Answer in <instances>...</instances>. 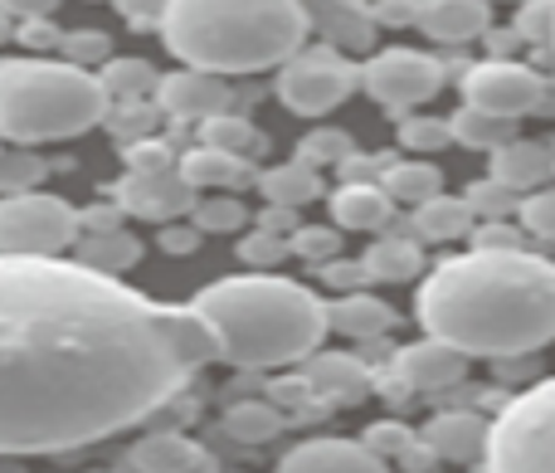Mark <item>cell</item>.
<instances>
[{"instance_id":"cell-1","label":"cell","mask_w":555,"mask_h":473,"mask_svg":"<svg viewBox=\"0 0 555 473\" xmlns=\"http://www.w3.org/2000/svg\"><path fill=\"white\" fill-rule=\"evenodd\" d=\"M215 361L191 303L74 259L0 254V455H68L152 420Z\"/></svg>"},{"instance_id":"cell-2","label":"cell","mask_w":555,"mask_h":473,"mask_svg":"<svg viewBox=\"0 0 555 473\" xmlns=\"http://www.w3.org/2000/svg\"><path fill=\"white\" fill-rule=\"evenodd\" d=\"M414 318L459 357H531L555 342V264L541 254H453L420 283Z\"/></svg>"},{"instance_id":"cell-3","label":"cell","mask_w":555,"mask_h":473,"mask_svg":"<svg viewBox=\"0 0 555 473\" xmlns=\"http://www.w3.org/2000/svg\"><path fill=\"white\" fill-rule=\"evenodd\" d=\"M191 312L215 337V357L240 371L302 367L332 332V308L307 283L278 273H234L191 298Z\"/></svg>"},{"instance_id":"cell-4","label":"cell","mask_w":555,"mask_h":473,"mask_svg":"<svg viewBox=\"0 0 555 473\" xmlns=\"http://www.w3.org/2000/svg\"><path fill=\"white\" fill-rule=\"evenodd\" d=\"M302 0H166L162 39L201 74H263L307 49Z\"/></svg>"},{"instance_id":"cell-5","label":"cell","mask_w":555,"mask_h":473,"mask_svg":"<svg viewBox=\"0 0 555 473\" xmlns=\"http://www.w3.org/2000/svg\"><path fill=\"white\" fill-rule=\"evenodd\" d=\"M98 74L54 59H0V137L15 146L68 142L107 117Z\"/></svg>"},{"instance_id":"cell-6","label":"cell","mask_w":555,"mask_h":473,"mask_svg":"<svg viewBox=\"0 0 555 473\" xmlns=\"http://www.w3.org/2000/svg\"><path fill=\"white\" fill-rule=\"evenodd\" d=\"M488 473H555V376L502 400L488 420Z\"/></svg>"},{"instance_id":"cell-7","label":"cell","mask_w":555,"mask_h":473,"mask_svg":"<svg viewBox=\"0 0 555 473\" xmlns=\"http://www.w3.org/2000/svg\"><path fill=\"white\" fill-rule=\"evenodd\" d=\"M78 240V210L49 191L0 195V254L10 259H59Z\"/></svg>"},{"instance_id":"cell-8","label":"cell","mask_w":555,"mask_h":473,"mask_svg":"<svg viewBox=\"0 0 555 473\" xmlns=\"http://www.w3.org/2000/svg\"><path fill=\"white\" fill-rule=\"evenodd\" d=\"M361 88V64H351L336 49H302L278 68V103L297 117H326L332 107H341L346 98Z\"/></svg>"},{"instance_id":"cell-9","label":"cell","mask_w":555,"mask_h":473,"mask_svg":"<svg viewBox=\"0 0 555 473\" xmlns=\"http://www.w3.org/2000/svg\"><path fill=\"white\" fill-rule=\"evenodd\" d=\"M459 88H463V107L502 117V123H517V117L537 113L546 103V78L537 68L517 64V59H482V64L463 68Z\"/></svg>"},{"instance_id":"cell-10","label":"cell","mask_w":555,"mask_h":473,"mask_svg":"<svg viewBox=\"0 0 555 473\" xmlns=\"http://www.w3.org/2000/svg\"><path fill=\"white\" fill-rule=\"evenodd\" d=\"M361 88L380 107L410 113L443 88V64L424 49H380L371 64H361Z\"/></svg>"},{"instance_id":"cell-11","label":"cell","mask_w":555,"mask_h":473,"mask_svg":"<svg viewBox=\"0 0 555 473\" xmlns=\"http://www.w3.org/2000/svg\"><path fill=\"white\" fill-rule=\"evenodd\" d=\"M468 376V357H459L453 347L424 337L414 347L390 351V391L395 400L404 396H429V391H449Z\"/></svg>"},{"instance_id":"cell-12","label":"cell","mask_w":555,"mask_h":473,"mask_svg":"<svg viewBox=\"0 0 555 473\" xmlns=\"http://www.w3.org/2000/svg\"><path fill=\"white\" fill-rule=\"evenodd\" d=\"M113 201H117V210L137 215V220L171 225V220H181V215H191L195 191L181 181V171H152V176L127 171L122 181L113 186Z\"/></svg>"},{"instance_id":"cell-13","label":"cell","mask_w":555,"mask_h":473,"mask_svg":"<svg viewBox=\"0 0 555 473\" xmlns=\"http://www.w3.org/2000/svg\"><path fill=\"white\" fill-rule=\"evenodd\" d=\"M113 473H220V464L210 449L195 445L181 430H152L117 459Z\"/></svg>"},{"instance_id":"cell-14","label":"cell","mask_w":555,"mask_h":473,"mask_svg":"<svg viewBox=\"0 0 555 473\" xmlns=\"http://www.w3.org/2000/svg\"><path fill=\"white\" fill-rule=\"evenodd\" d=\"M156 107L181 123H210V117L230 113V84L220 74H201V68H176L156 84Z\"/></svg>"},{"instance_id":"cell-15","label":"cell","mask_w":555,"mask_h":473,"mask_svg":"<svg viewBox=\"0 0 555 473\" xmlns=\"http://www.w3.org/2000/svg\"><path fill=\"white\" fill-rule=\"evenodd\" d=\"M278 473H390L385 459H375L361 439H302L278 459Z\"/></svg>"},{"instance_id":"cell-16","label":"cell","mask_w":555,"mask_h":473,"mask_svg":"<svg viewBox=\"0 0 555 473\" xmlns=\"http://www.w3.org/2000/svg\"><path fill=\"white\" fill-rule=\"evenodd\" d=\"M420 445L439 464H473V459L488 455V420L478 410H439L420 430Z\"/></svg>"},{"instance_id":"cell-17","label":"cell","mask_w":555,"mask_h":473,"mask_svg":"<svg viewBox=\"0 0 555 473\" xmlns=\"http://www.w3.org/2000/svg\"><path fill=\"white\" fill-rule=\"evenodd\" d=\"M302 381L322 406H356V400L371 396V371L351 351H312L302 361Z\"/></svg>"},{"instance_id":"cell-18","label":"cell","mask_w":555,"mask_h":473,"mask_svg":"<svg viewBox=\"0 0 555 473\" xmlns=\"http://www.w3.org/2000/svg\"><path fill=\"white\" fill-rule=\"evenodd\" d=\"M365 273L371 283H404V279H420L424 273V244L414 234L410 220H390L361 254Z\"/></svg>"},{"instance_id":"cell-19","label":"cell","mask_w":555,"mask_h":473,"mask_svg":"<svg viewBox=\"0 0 555 473\" xmlns=\"http://www.w3.org/2000/svg\"><path fill=\"white\" fill-rule=\"evenodd\" d=\"M414 29L443 44H463V39H482L492 29L488 0H420L414 5Z\"/></svg>"},{"instance_id":"cell-20","label":"cell","mask_w":555,"mask_h":473,"mask_svg":"<svg viewBox=\"0 0 555 473\" xmlns=\"http://www.w3.org/2000/svg\"><path fill=\"white\" fill-rule=\"evenodd\" d=\"M488 176L492 181H502L507 191L531 195L555 176V152H551V142H541V137H512L507 146L492 152V171Z\"/></svg>"},{"instance_id":"cell-21","label":"cell","mask_w":555,"mask_h":473,"mask_svg":"<svg viewBox=\"0 0 555 473\" xmlns=\"http://www.w3.org/2000/svg\"><path fill=\"white\" fill-rule=\"evenodd\" d=\"M176 171H181V181L191 186L195 195H210V191H234L240 195L244 186L259 181L254 162L230 156V152H215V146H195V152H185L181 162H176Z\"/></svg>"},{"instance_id":"cell-22","label":"cell","mask_w":555,"mask_h":473,"mask_svg":"<svg viewBox=\"0 0 555 473\" xmlns=\"http://www.w3.org/2000/svg\"><path fill=\"white\" fill-rule=\"evenodd\" d=\"M74 264L103 273V279H122L127 269L142 264V240L132 230H122V225H113V230H83L74 240Z\"/></svg>"},{"instance_id":"cell-23","label":"cell","mask_w":555,"mask_h":473,"mask_svg":"<svg viewBox=\"0 0 555 473\" xmlns=\"http://www.w3.org/2000/svg\"><path fill=\"white\" fill-rule=\"evenodd\" d=\"M390 220H395V201L380 191V181L336 186V191H332V225H336V230L380 234Z\"/></svg>"},{"instance_id":"cell-24","label":"cell","mask_w":555,"mask_h":473,"mask_svg":"<svg viewBox=\"0 0 555 473\" xmlns=\"http://www.w3.org/2000/svg\"><path fill=\"white\" fill-rule=\"evenodd\" d=\"M395 328V308L385 298H371V293H346V298L332 303V332L351 342H375Z\"/></svg>"},{"instance_id":"cell-25","label":"cell","mask_w":555,"mask_h":473,"mask_svg":"<svg viewBox=\"0 0 555 473\" xmlns=\"http://www.w3.org/2000/svg\"><path fill=\"white\" fill-rule=\"evenodd\" d=\"M410 225L420 234V244H449L473 230V210L463 205V195H434V201L414 205Z\"/></svg>"},{"instance_id":"cell-26","label":"cell","mask_w":555,"mask_h":473,"mask_svg":"<svg viewBox=\"0 0 555 473\" xmlns=\"http://www.w3.org/2000/svg\"><path fill=\"white\" fill-rule=\"evenodd\" d=\"M380 191L395 201V210L400 205H424V201H434V195H443V171L439 166H429V162H395L390 156V166L380 171Z\"/></svg>"},{"instance_id":"cell-27","label":"cell","mask_w":555,"mask_h":473,"mask_svg":"<svg viewBox=\"0 0 555 473\" xmlns=\"http://www.w3.org/2000/svg\"><path fill=\"white\" fill-rule=\"evenodd\" d=\"M263 191V201L269 205H287V210H297V205L317 201L322 195V171H312L307 162H278L269 171H259V181H254Z\"/></svg>"},{"instance_id":"cell-28","label":"cell","mask_w":555,"mask_h":473,"mask_svg":"<svg viewBox=\"0 0 555 473\" xmlns=\"http://www.w3.org/2000/svg\"><path fill=\"white\" fill-rule=\"evenodd\" d=\"M98 84H103L107 103H152L162 74H156L146 59H107V64L98 68Z\"/></svg>"},{"instance_id":"cell-29","label":"cell","mask_w":555,"mask_h":473,"mask_svg":"<svg viewBox=\"0 0 555 473\" xmlns=\"http://www.w3.org/2000/svg\"><path fill=\"white\" fill-rule=\"evenodd\" d=\"M201 146H215V152H230V156L254 162V156L269 152V137H263L249 117L220 113V117H210V123H201Z\"/></svg>"},{"instance_id":"cell-30","label":"cell","mask_w":555,"mask_h":473,"mask_svg":"<svg viewBox=\"0 0 555 473\" xmlns=\"http://www.w3.org/2000/svg\"><path fill=\"white\" fill-rule=\"evenodd\" d=\"M287 416L273 400H240V406L224 410V435L240 439V445H269L273 435H283Z\"/></svg>"},{"instance_id":"cell-31","label":"cell","mask_w":555,"mask_h":473,"mask_svg":"<svg viewBox=\"0 0 555 473\" xmlns=\"http://www.w3.org/2000/svg\"><path fill=\"white\" fill-rule=\"evenodd\" d=\"M322 35L341 49H365L375 35V20L361 0H326L322 10Z\"/></svg>"},{"instance_id":"cell-32","label":"cell","mask_w":555,"mask_h":473,"mask_svg":"<svg viewBox=\"0 0 555 473\" xmlns=\"http://www.w3.org/2000/svg\"><path fill=\"white\" fill-rule=\"evenodd\" d=\"M449 132L459 146H468V152H498V146H507L512 137H517V127L502 123V117H488V113H473V107H459V113L449 117Z\"/></svg>"},{"instance_id":"cell-33","label":"cell","mask_w":555,"mask_h":473,"mask_svg":"<svg viewBox=\"0 0 555 473\" xmlns=\"http://www.w3.org/2000/svg\"><path fill=\"white\" fill-rule=\"evenodd\" d=\"M191 225H195L201 234H234V230H244V225H249V205H244L234 191L195 195Z\"/></svg>"},{"instance_id":"cell-34","label":"cell","mask_w":555,"mask_h":473,"mask_svg":"<svg viewBox=\"0 0 555 473\" xmlns=\"http://www.w3.org/2000/svg\"><path fill=\"white\" fill-rule=\"evenodd\" d=\"M463 205L473 210V225L478 220H512V215L521 210V195L488 176V181H473L468 191H463Z\"/></svg>"},{"instance_id":"cell-35","label":"cell","mask_w":555,"mask_h":473,"mask_svg":"<svg viewBox=\"0 0 555 473\" xmlns=\"http://www.w3.org/2000/svg\"><path fill=\"white\" fill-rule=\"evenodd\" d=\"M453 142L449 132V117H434V113H414V117H400V146L414 156H434Z\"/></svg>"},{"instance_id":"cell-36","label":"cell","mask_w":555,"mask_h":473,"mask_svg":"<svg viewBox=\"0 0 555 473\" xmlns=\"http://www.w3.org/2000/svg\"><path fill=\"white\" fill-rule=\"evenodd\" d=\"M468 234H473V250L482 254H537V240L512 220H478Z\"/></svg>"},{"instance_id":"cell-37","label":"cell","mask_w":555,"mask_h":473,"mask_svg":"<svg viewBox=\"0 0 555 473\" xmlns=\"http://www.w3.org/2000/svg\"><path fill=\"white\" fill-rule=\"evenodd\" d=\"M156 117H162V107L156 103H117V107H107L103 123L113 127L117 142L132 146V142H146V137L156 132Z\"/></svg>"},{"instance_id":"cell-38","label":"cell","mask_w":555,"mask_h":473,"mask_svg":"<svg viewBox=\"0 0 555 473\" xmlns=\"http://www.w3.org/2000/svg\"><path fill=\"white\" fill-rule=\"evenodd\" d=\"M351 152H356V142L346 132H336V127H317V132L302 137V146H297V162H307L312 171H322V166H341Z\"/></svg>"},{"instance_id":"cell-39","label":"cell","mask_w":555,"mask_h":473,"mask_svg":"<svg viewBox=\"0 0 555 473\" xmlns=\"http://www.w3.org/2000/svg\"><path fill=\"white\" fill-rule=\"evenodd\" d=\"M59 49H64V64L88 68V74H93V64L103 68L107 59H113V39H107L103 29H68V35L59 39Z\"/></svg>"},{"instance_id":"cell-40","label":"cell","mask_w":555,"mask_h":473,"mask_svg":"<svg viewBox=\"0 0 555 473\" xmlns=\"http://www.w3.org/2000/svg\"><path fill=\"white\" fill-rule=\"evenodd\" d=\"M287 250L307 264H326L341 254V230H336V225H297V230L287 234Z\"/></svg>"},{"instance_id":"cell-41","label":"cell","mask_w":555,"mask_h":473,"mask_svg":"<svg viewBox=\"0 0 555 473\" xmlns=\"http://www.w3.org/2000/svg\"><path fill=\"white\" fill-rule=\"evenodd\" d=\"M521 44H541L551 49L555 44V0H521L517 5V20H512Z\"/></svg>"},{"instance_id":"cell-42","label":"cell","mask_w":555,"mask_h":473,"mask_svg":"<svg viewBox=\"0 0 555 473\" xmlns=\"http://www.w3.org/2000/svg\"><path fill=\"white\" fill-rule=\"evenodd\" d=\"M287 254H293V250H287V234L259 230V225H254V230L240 240V259L249 264V273H273V264H283Z\"/></svg>"},{"instance_id":"cell-43","label":"cell","mask_w":555,"mask_h":473,"mask_svg":"<svg viewBox=\"0 0 555 473\" xmlns=\"http://www.w3.org/2000/svg\"><path fill=\"white\" fill-rule=\"evenodd\" d=\"M521 230L537 244H555V186H541V191L521 195Z\"/></svg>"},{"instance_id":"cell-44","label":"cell","mask_w":555,"mask_h":473,"mask_svg":"<svg viewBox=\"0 0 555 473\" xmlns=\"http://www.w3.org/2000/svg\"><path fill=\"white\" fill-rule=\"evenodd\" d=\"M44 171H49V166L39 162V156H29V152H10V156H0V195L39 191Z\"/></svg>"},{"instance_id":"cell-45","label":"cell","mask_w":555,"mask_h":473,"mask_svg":"<svg viewBox=\"0 0 555 473\" xmlns=\"http://www.w3.org/2000/svg\"><path fill=\"white\" fill-rule=\"evenodd\" d=\"M122 156H127V171H137V176H152V171H176V162H181V156H176L171 146L162 142V137H146V142L122 146Z\"/></svg>"},{"instance_id":"cell-46","label":"cell","mask_w":555,"mask_h":473,"mask_svg":"<svg viewBox=\"0 0 555 473\" xmlns=\"http://www.w3.org/2000/svg\"><path fill=\"white\" fill-rule=\"evenodd\" d=\"M317 279L326 283V289H336L346 298V293H365L371 289V273H365V264L361 259H326V264H317Z\"/></svg>"},{"instance_id":"cell-47","label":"cell","mask_w":555,"mask_h":473,"mask_svg":"<svg viewBox=\"0 0 555 473\" xmlns=\"http://www.w3.org/2000/svg\"><path fill=\"white\" fill-rule=\"evenodd\" d=\"M414 439H420V435H414V430L395 425V420H380V425H371V430H365V439H361V445L371 449L375 459H385V464H390V459H400L404 449L414 445Z\"/></svg>"},{"instance_id":"cell-48","label":"cell","mask_w":555,"mask_h":473,"mask_svg":"<svg viewBox=\"0 0 555 473\" xmlns=\"http://www.w3.org/2000/svg\"><path fill=\"white\" fill-rule=\"evenodd\" d=\"M201 240H205V234L195 230V225H181V220L162 225V234H156L162 254H176V259H181V254H195V250H201Z\"/></svg>"},{"instance_id":"cell-49","label":"cell","mask_w":555,"mask_h":473,"mask_svg":"<svg viewBox=\"0 0 555 473\" xmlns=\"http://www.w3.org/2000/svg\"><path fill=\"white\" fill-rule=\"evenodd\" d=\"M117 10H122V20L132 29H162V15H166V0H113Z\"/></svg>"},{"instance_id":"cell-50","label":"cell","mask_w":555,"mask_h":473,"mask_svg":"<svg viewBox=\"0 0 555 473\" xmlns=\"http://www.w3.org/2000/svg\"><path fill=\"white\" fill-rule=\"evenodd\" d=\"M414 5L420 0H375L371 5V20L385 29H400V25H414Z\"/></svg>"},{"instance_id":"cell-51","label":"cell","mask_w":555,"mask_h":473,"mask_svg":"<svg viewBox=\"0 0 555 473\" xmlns=\"http://www.w3.org/2000/svg\"><path fill=\"white\" fill-rule=\"evenodd\" d=\"M54 10H59V0H0V15L20 20V25H29V20H49Z\"/></svg>"},{"instance_id":"cell-52","label":"cell","mask_w":555,"mask_h":473,"mask_svg":"<svg viewBox=\"0 0 555 473\" xmlns=\"http://www.w3.org/2000/svg\"><path fill=\"white\" fill-rule=\"evenodd\" d=\"M20 39H25L29 49H59V29L49 25V20H29V25H20Z\"/></svg>"},{"instance_id":"cell-53","label":"cell","mask_w":555,"mask_h":473,"mask_svg":"<svg viewBox=\"0 0 555 473\" xmlns=\"http://www.w3.org/2000/svg\"><path fill=\"white\" fill-rule=\"evenodd\" d=\"M259 230H273V234H293V230H297V210H287V205H269V210L259 215Z\"/></svg>"},{"instance_id":"cell-54","label":"cell","mask_w":555,"mask_h":473,"mask_svg":"<svg viewBox=\"0 0 555 473\" xmlns=\"http://www.w3.org/2000/svg\"><path fill=\"white\" fill-rule=\"evenodd\" d=\"M488 49H492V59H512L521 49V39H517V29H488Z\"/></svg>"},{"instance_id":"cell-55","label":"cell","mask_w":555,"mask_h":473,"mask_svg":"<svg viewBox=\"0 0 555 473\" xmlns=\"http://www.w3.org/2000/svg\"><path fill=\"white\" fill-rule=\"evenodd\" d=\"M0 473H29V469H25V459H10V455H0Z\"/></svg>"},{"instance_id":"cell-56","label":"cell","mask_w":555,"mask_h":473,"mask_svg":"<svg viewBox=\"0 0 555 473\" xmlns=\"http://www.w3.org/2000/svg\"><path fill=\"white\" fill-rule=\"evenodd\" d=\"M5 39H10V20L0 15V44H5Z\"/></svg>"},{"instance_id":"cell-57","label":"cell","mask_w":555,"mask_h":473,"mask_svg":"<svg viewBox=\"0 0 555 473\" xmlns=\"http://www.w3.org/2000/svg\"><path fill=\"white\" fill-rule=\"evenodd\" d=\"M488 5H492V0H488ZM517 5H521V0H517Z\"/></svg>"},{"instance_id":"cell-58","label":"cell","mask_w":555,"mask_h":473,"mask_svg":"<svg viewBox=\"0 0 555 473\" xmlns=\"http://www.w3.org/2000/svg\"><path fill=\"white\" fill-rule=\"evenodd\" d=\"M551 152H555V142H551Z\"/></svg>"},{"instance_id":"cell-59","label":"cell","mask_w":555,"mask_h":473,"mask_svg":"<svg viewBox=\"0 0 555 473\" xmlns=\"http://www.w3.org/2000/svg\"><path fill=\"white\" fill-rule=\"evenodd\" d=\"M551 49H555V44H551Z\"/></svg>"}]
</instances>
